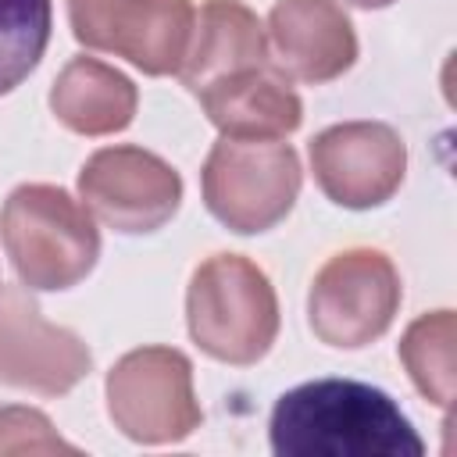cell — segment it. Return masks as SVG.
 <instances>
[{
	"mask_svg": "<svg viewBox=\"0 0 457 457\" xmlns=\"http://www.w3.org/2000/svg\"><path fill=\"white\" fill-rule=\"evenodd\" d=\"M353 4H357V7H386L389 0H353Z\"/></svg>",
	"mask_w": 457,
	"mask_h": 457,
	"instance_id": "ac0fdd59",
	"label": "cell"
},
{
	"mask_svg": "<svg viewBox=\"0 0 457 457\" xmlns=\"http://www.w3.org/2000/svg\"><path fill=\"white\" fill-rule=\"evenodd\" d=\"M4 246L32 289L75 286L100 253V236L86 207L57 186H21L0 214Z\"/></svg>",
	"mask_w": 457,
	"mask_h": 457,
	"instance_id": "7a4b0ae2",
	"label": "cell"
},
{
	"mask_svg": "<svg viewBox=\"0 0 457 457\" xmlns=\"http://www.w3.org/2000/svg\"><path fill=\"white\" fill-rule=\"evenodd\" d=\"M111 418L136 443H179L200 425L189 361L179 350L150 346L121 357L107 378Z\"/></svg>",
	"mask_w": 457,
	"mask_h": 457,
	"instance_id": "5b68a950",
	"label": "cell"
},
{
	"mask_svg": "<svg viewBox=\"0 0 457 457\" xmlns=\"http://www.w3.org/2000/svg\"><path fill=\"white\" fill-rule=\"evenodd\" d=\"M321 189L343 207H375L403 179V143L389 125L350 121L311 143Z\"/></svg>",
	"mask_w": 457,
	"mask_h": 457,
	"instance_id": "9c48e42d",
	"label": "cell"
},
{
	"mask_svg": "<svg viewBox=\"0 0 457 457\" xmlns=\"http://www.w3.org/2000/svg\"><path fill=\"white\" fill-rule=\"evenodd\" d=\"M0 453H75L39 411L4 407L0 411Z\"/></svg>",
	"mask_w": 457,
	"mask_h": 457,
	"instance_id": "e0dca14e",
	"label": "cell"
},
{
	"mask_svg": "<svg viewBox=\"0 0 457 457\" xmlns=\"http://www.w3.org/2000/svg\"><path fill=\"white\" fill-rule=\"evenodd\" d=\"M257 64H264V32L257 14L236 0H211L200 11L196 39L179 64L182 82L200 93L214 79Z\"/></svg>",
	"mask_w": 457,
	"mask_h": 457,
	"instance_id": "4fadbf2b",
	"label": "cell"
},
{
	"mask_svg": "<svg viewBox=\"0 0 457 457\" xmlns=\"http://www.w3.org/2000/svg\"><path fill=\"white\" fill-rule=\"evenodd\" d=\"M89 371V350L64 328L46 325L18 293H0V378L36 393H68Z\"/></svg>",
	"mask_w": 457,
	"mask_h": 457,
	"instance_id": "30bf717a",
	"label": "cell"
},
{
	"mask_svg": "<svg viewBox=\"0 0 457 457\" xmlns=\"http://www.w3.org/2000/svg\"><path fill=\"white\" fill-rule=\"evenodd\" d=\"M196 96L204 100L207 118L225 136H236V139L282 136L300 125L296 93L264 64L221 75L211 86H204Z\"/></svg>",
	"mask_w": 457,
	"mask_h": 457,
	"instance_id": "7c38bea8",
	"label": "cell"
},
{
	"mask_svg": "<svg viewBox=\"0 0 457 457\" xmlns=\"http://www.w3.org/2000/svg\"><path fill=\"white\" fill-rule=\"evenodd\" d=\"M278 457H421L425 443L396 400L368 382L314 378L271 411Z\"/></svg>",
	"mask_w": 457,
	"mask_h": 457,
	"instance_id": "6da1fadb",
	"label": "cell"
},
{
	"mask_svg": "<svg viewBox=\"0 0 457 457\" xmlns=\"http://www.w3.org/2000/svg\"><path fill=\"white\" fill-rule=\"evenodd\" d=\"M50 104L68 129L100 136V132H118L132 121L136 89L121 71L93 57H79L61 71Z\"/></svg>",
	"mask_w": 457,
	"mask_h": 457,
	"instance_id": "5bb4252c",
	"label": "cell"
},
{
	"mask_svg": "<svg viewBox=\"0 0 457 457\" xmlns=\"http://www.w3.org/2000/svg\"><path fill=\"white\" fill-rule=\"evenodd\" d=\"M79 43L129 57L150 75L179 71L189 32V0H68Z\"/></svg>",
	"mask_w": 457,
	"mask_h": 457,
	"instance_id": "8992f818",
	"label": "cell"
},
{
	"mask_svg": "<svg viewBox=\"0 0 457 457\" xmlns=\"http://www.w3.org/2000/svg\"><path fill=\"white\" fill-rule=\"evenodd\" d=\"M271 43L278 68L303 82H325L357 57L346 14L332 0H278L271 11Z\"/></svg>",
	"mask_w": 457,
	"mask_h": 457,
	"instance_id": "8fae6325",
	"label": "cell"
},
{
	"mask_svg": "<svg viewBox=\"0 0 457 457\" xmlns=\"http://www.w3.org/2000/svg\"><path fill=\"white\" fill-rule=\"evenodd\" d=\"M82 200L118 232H154L182 196L179 175L154 154L136 146L100 150L79 175Z\"/></svg>",
	"mask_w": 457,
	"mask_h": 457,
	"instance_id": "ba28073f",
	"label": "cell"
},
{
	"mask_svg": "<svg viewBox=\"0 0 457 457\" xmlns=\"http://www.w3.org/2000/svg\"><path fill=\"white\" fill-rule=\"evenodd\" d=\"M400 303V278L378 250L332 257L311 289V325L332 346H364L382 336Z\"/></svg>",
	"mask_w": 457,
	"mask_h": 457,
	"instance_id": "52a82bcc",
	"label": "cell"
},
{
	"mask_svg": "<svg viewBox=\"0 0 457 457\" xmlns=\"http://www.w3.org/2000/svg\"><path fill=\"white\" fill-rule=\"evenodd\" d=\"M414 386L439 407L453 400V314L439 311L414 321L400 343Z\"/></svg>",
	"mask_w": 457,
	"mask_h": 457,
	"instance_id": "9a60e30c",
	"label": "cell"
},
{
	"mask_svg": "<svg viewBox=\"0 0 457 457\" xmlns=\"http://www.w3.org/2000/svg\"><path fill=\"white\" fill-rule=\"evenodd\" d=\"M278 328L275 293L246 257H211L189 286V332L218 361L250 364L268 353Z\"/></svg>",
	"mask_w": 457,
	"mask_h": 457,
	"instance_id": "3957f363",
	"label": "cell"
},
{
	"mask_svg": "<svg viewBox=\"0 0 457 457\" xmlns=\"http://www.w3.org/2000/svg\"><path fill=\"white\" fill-rule=\"evenodd\" d=\"M300 164L293 146L275 139L225 136L204 168V196L214 218L236 232L271 228L296 200Z\"/></svg>",
	"mask_w": 457,
	"mask_h": 457,
	"instance_id": "277c9868",
	"label": "cell"
},
{
	"mask_svg": "<svg viewBox=\"0 0 457 457\" xmlns=\"http://www.w3.org/2000/svg\"><path fill=\"white\" fill-rule=\"evenodd\" d=\"M50 39V0H0V96L43 57Z\"/></svg>",
	"mask_w": 457,
	"mask_h": 457,
	"instance_id": "2e32d148",
	"label": "cell"
}]
</instances>
